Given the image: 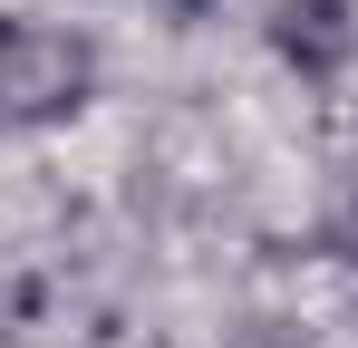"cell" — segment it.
Wrapping results in <instances>:
<instances>
[{
	"label": "cell",
	"instance_id": "obj_1",
	"mask_svg": "<svg viewBox=\"0 0 358 348\" xmlns=\"http://www.w3.org/2000/svg\"><path fill=\"white\" fill-rule=\"evenodd\" d=\"M87 87H97V49H87L78 29L10 20V10H0V136H29V126L78 116Z\"/></svg>",
	"mask_w": 358,
	"mask_h": 348
},
{
	"label": "cell",
	"instance_id": "obj_2",
	"mask_svg": "<svg viewBox=\"0 0 358 348\" xmlns=\"http://www.w3.org/2000/svg\"><path fill=\"white\" fill-rule=\"evenodd\" d=\"M281 49L320 78L349 58V0H281Z\"/></svg>",
	"mask_w": 358,
	"mask_h": 348
},
{
	"label": "cell",
	"instance_id": "obj_3",
	"mask_svg": "<svg viewBox=\"0 0 358 348\" xmlns=\"http://www.w3.org/2000/svg\"><path fill=\"white\" fill-rule=\"evenodd\" d=\"M175 10H213V0H175Z\"/></svg>",
	"mask_w": 358,
	"mask_h": 348
}]
</instances>
